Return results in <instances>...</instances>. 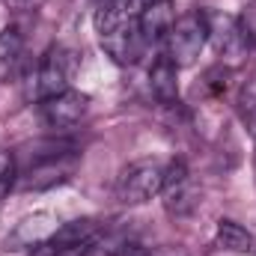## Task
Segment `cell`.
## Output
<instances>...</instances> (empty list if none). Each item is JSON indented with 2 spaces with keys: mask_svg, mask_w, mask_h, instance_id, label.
Returning a JSON list of instances; mask_svg holds the SVG:
<instances>
[{
  "mask_svg": "<svg viewBox=\"0 0 256 256\" xmlns=\"http://www.w3.org/2000/svg\"><path fill=\"white\" fill-rule=\"evenodd\" d=\"M36 155H30L24 161V167H18V182L15 188L21 191H48L68 182L74 176L78 167V152L72 143L66 140H48V143H36Z\"/></svg>",
  "mask_w": 256,
  "mask_h": 256,
  "instance_id": "1",
  "label": "cell"
},
{
  "mask_svg": "<svg viewBox=\"0 0 256 256\" xmlns=\"http://www.w3.org/2000/svg\"><path fill=\"white\" fill-rule=\"evenodd\" d=\"M78 54L66 45H54L45 51V57L39 60L36 72H33V96L36 102L42 98H51V96H60L66 90H72V78L78 72Z\"/></svg>",
  "mask_w": 256,
  "mask_h": 256,
  "instance_id": "2",
  "label": "cell"
},
{
  "mask_svg": "<svg viewBox=\"0 0 256 256\" xmlns=\"http://www.w3.org/2000/svg\"><path fill=\"white\" fill-rule=\"evenodd\" d=\"M167 57L179 68L194 66L196 57L202 54L206 42H208V24H206V12H185L173 21L170 33H167Z\"/></svg>",
  "mask_w": 256,
  "mask_h": 256,
  "instance_id": "3",
  "label": "cell"
},
{
  "mask_svg": "<svg viewBox=\"0 0 256 256\" xmlns=\"http://www.w3.org/2000/svg\"><path fill=\"white\" fill-rule=\"evenodd\" d=\"M161 182H164V167L158 161H149V158L131 161L116 176V196L126 206H140L161 194Z\"/></svg>",
  "mask_w": 256,
  "mask_h": 256,
  "instance_id": "4",
  "label": "cell"
},
{
  "mask_svg": "<svg viewBox=\"0 0 256 256\" xmlns=\"http://www.w3.org/2000/svg\"><path fill=\"white\" fill-rule=\"evenodd\" d=\"M161 196H164V208L170 218H191L200 208V188L194 185L191 170L182 158H176L164 167Z\"/></svg>",
  "mask_w": 256,
  "mask_h": 256,
  "instance_id": "5",
  "label": "cell"
},
{
  "mask_svg": "<svg viewBox=\"0 0 256 256\" xmlns=\"http://www.w3.org/2000/svg\"><path fill=\"white\" fill-rule=\"evenodd\" d=\"M60 226H63L60 214H54V212H33V214L21 218L12 226V232L6 236L3 248L12 250V254H18V250H36V248L48 244L57 236Z\"/></svg>",
  "mask_w": 256,
  "mask_h": 256,
  "instance_id": "6",
  "label": "cell"
},
{
  "mask_svg": "<svg viewBox=\"0 0 256 256\" xmlns=\"http://www.w3.org/2000/svg\"><path fill=\"white\" fill-rule=\"evenodd\" d=\"M90 110V96L78 90H66L60 96L42 98L39 102V120L51 131H68L74 128Z\"/></svg>",
  "mask_w": 256,
  "mask_h": 256,
  "instance_id": "7",
  "label": "cell"
},
{
  "mask_svg": "<svg viewBox=\"0 0 256 256\" xmlns=\"http://www.w3.org/2000/svg\"><path fill=\"white\" fill-rule=\"evenodd\" d=\"M98 45H102V51L116 66H137L146 57V51H149V42L143 39L137 21H126V24L102 33L98 36Z\"/></svg>",
  "mask_w": 256,
  "mask_h": 256,
  "instance_id": "8",
  "label": "cell"
},
{
  "mask_svg": "<svg viewBox=\"0 0 256 256\" xmlns=\"http://www.w3.org/2000/svg\"><path fill=\"white\" fill-rule=\"evenodd\" d=\"M206 24H208V42L214 45L220 60H238L250 51V45L244 42L236 15L226 12H206Z\"/></svg>",
  "mask_w": 256,
  "mask_h": 256,
  "instance_id": "9",
  "label": "cell"
},
{
  "mask_svg": "<svg viewBox=\"0 0 256 256\" xmlns=\"http://www.w3.org/2000/svg\"><path fill=\"white\" fill-rule=\"evenodd\" d=\"M102 236H104V224H102L98 218H74V220H63V226L57 230V236H54L48 244L86 250V248L96 244Z\"/></svg>",
  "mask_w": 256,
  "mask_h": 256,
  "instance_id": "10",
  "label": "cell"
},
{
  "mask_svg": "<svg viewBox=\"0 0 256 256\" xmlns=\"http://www.w3.org/2000/svg\"><path fill=\"white\" fill-rule=\"evenodd\" d=\"M149 90L164 108H176L179 104V66L173 63L167 54H161L149 68Z\"/></svg>",
  "mask_w": 256,
  "mask_h": 256,
  "instance_id": "11",
  "label": "cell"
},
{
  "mask_svg": "<svg viewBox=\"0 0 256 256\" xmlns=\"http://www.w3.org/2000/svg\"><path fill=\"white\" fill-rule=\"evenodd\" d=\"M152 3H158V0H108V3H98L96 18H92L96 21V33L102 36V33L126 24V21H137L140 12L146 6H152Z\"/></svg>",
  "mask_w": 256,
  "mask_h": 256,
  "instance_id": "12",
  "label": "cell"
},
{
  "mask_svg": "<svg viewBox=\"0 0 256 256\" xmlns=\"http://www.w3.org/2000/svg\"><path fill=\"white\" fill-rule=\"evenodd\" d=\"M173 21H176V9H173V3H170V0H158V3H152V6H146V9L140 12L137 27H140L143 39H146L149 48H152L155 42L167 39Z\"/></svg>",
  "mask_w": 256,
  "mask_h": 256,
  "instance_id": "13",
  "label": "cell"
},
{
  "mask_svg": "<svg viewBox=\"0 0 256 256\" xmlns=\"http://www.w3.org/2000/svg\"><path fill=\"white\" fill-rule=\"evenodd\" d=\"M214 248L230 250V254H254L256 238L248 226H242L232 218H220L214 226Z\"/></svg>",
  "mask_w": 256,
  "mask_h": 256,
  "instance_id": "14",
  "label": "cell"
},
{
  "mask_svg": "<svg viewBox=\"0 0 256 256\" xmlns=\"http://www.w3.org/2000/svg\"><path fill=\"white\" fill-rule=\"evenodd\" d=\"M21 54H24V33H21V27L9 24L0 33V72L3 74L12 72L18 66V60H21Z\"/></svg>",
  "mask_w": 256,
  "mask_h": 256,
  "instance_id": "15",
  "label": "cell"
},
{
  "mask_svg": "<svg viewBox=\"0 0 256 256\" xmlns=\"http://www.w3.org/2000/svg\"><path fill=\"white\" fill-rule=\"evenodd\" d=\"M236 104H238V114L244 120V126L250 128V134L256 131V78L244 80L238 96H236Z\"/></svg>",
  "mask_w": 256,
  "mask_h": 256,
  "instance_id": "16",
  "label": "cell"
},
{
  "mask_svg": "<svg viewBox=\"0 0 256 256\" xmlns=\"http://www.w3.org/2000/svg\"><path fill=\"white\" fill-rule=\"evenodd\" d=\"M15 182H18V161H15L12 152L0 149V202L9 196V191L15 188Z\"/></svg>",
  "mask_w": 256,
  "mask_h": 256,
  "instance_id": "17",
  "label": "cell"
},
{
  "mask_svg": "<svg viewBox=\"0 0 256 256\" xmlns=\"http://www.w3.org/2000/svg\"><path fill=\"white\" fill-rule=\"evenodd\" d=\"M236 21H238V30H242V36H244V42L256 48V0H250L238 15H236Z\"/></svg>",
  "mask_w": 256,
  "mask_h": 256,
  "instance_id": "18",
  "label": "cell"
},
{
  "mask_svg": "<svg viewBox=\"0 0 256 256\" xmlns=\"http://www.w3.org/2000/svg\"><path fill=\"white\" fill-rule=\"evenodd\" d=\"M86 250H78V248H57V244H42L36 248L33 256H84Z\"/></svg>",
  "mask_w": 256,
  "mask_h": 256,
  "instance_id": "19",
  "label": "cell"
},
{
  "mask_svg": "<svg viewBox=\"0 0 256 256\" xmlns=\"http://www.w3.org/2000/svg\"><path fill=\"white\" fill-rule=\"evenodd\" d=\"M114 256H155V254L146 250V248H140V244H120Z\"/></svg>",
  "mask_w": 256,
  "mask_h": 256,
  "instance_id": "20",
  "label": "cell"
},
{
  "mask_svg": "<svg viewBox=\"0 0 256 256\" xmlns=\"http://www.w3.org/2000/svg\"><path fill=\"white\" fill-rule=\"evenodd\" d=\"M98 3H108V0H98Z\"/></svg>",
  "mask_w": 256,
  "mask_h": 256,
  "instance_id": "21",
  "label": "cell"
},
{
  "mask_svg": "<svg viewBox=\"0 0 256 256\" xmlns=\"http://www.w3.org/2000/svg\"><path fill=\"white\" fill-rule=\"evenodd\" d=\"M254 256H256V248H254Z\"/></svg>",
  "mask_w": 256,
  "mask_h": 256,
  "instance_id": "22",
  "label": "cell"
}]
</instances>
